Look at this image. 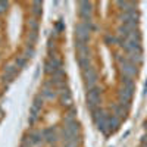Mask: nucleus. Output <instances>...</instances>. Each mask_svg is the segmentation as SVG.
<instances>
[{
    "label": "nucleus",
    "instance_id": "obj_1",
    "mask_svg": "<svg viewBox=\"0 0 147 147\" xmlns=\"http://www.w3.org/2000/svg\"><path fill=\"white\" fill-rule=\"evenodd\" d=\"M21 147H28V146H21Z\"/></svg>",
    "mask_w": 147,
    "mask_h": 147
}]
</instances>
